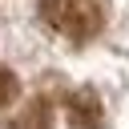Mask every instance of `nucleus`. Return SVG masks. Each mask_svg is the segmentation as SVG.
Here are the masks:
<instances>
[{"mask_svg":"<svg viewBox=\"0 0 129 129\" xmlns=\"http://www.w3.org/2000/svg\"><path fill=\"white\" fill-rule=\"evenodd\" d=\"M40 16L69 40H93L109 20V0H40Z\"/></svg>","mask_w":129,"mask_h":129,"instance_id":"nucleus-1","label":"nucleus"},{"mask_svg":"<svg viewBox=\"0 0 129 129\" xmlns=\"http://www.w3.org/2000/svg\"><path fill=\"white\" fill-rule=\"evenodd\" d=\"M64 109H69V125H73V129H101V125H105V109H101V97H97L93 89L69 93Z\"/></svg>","mask_w":129,"mask_h":129,"instance_id":"nucleus-2","label":"nucleus"},{"mask_svg":"<svg viewBox=\"0 0 129 129\" xmlns=\"http://www.w3.org/2000/svg\"><path fill=\"white\" fill-rule=\"evenodd\" d=\"M12 129H52V105H48L44 97H36V101L16 117Z\"/></svg>","mask_w":129,"mask_h":129,"instance_id":"nucleus-3","label":"nucleus"},{"mask_svg":"<svg viewBox=\"0 0 129 129\" xmlns=\"http://www.w3.org/2000/svg\"><path fill=\"white\" fill-rule=\"evenodd\" d=\"M16 89H20V85H16V73L0 64V105H8V101L16 97Z\"/></svg>","mask_w":129,"mask_h":129,"instance_id":"nucleus-4","label":"nucleus"}]
</instances>
